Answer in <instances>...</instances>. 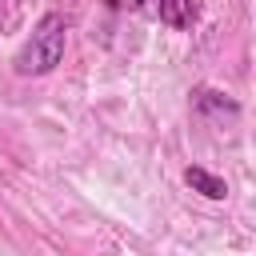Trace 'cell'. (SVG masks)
Wrapping results in <instances>:
<instances>
[{
	"label": "cell",
	"instance_id": "3",
	"mask_svg": "<svg viewBox=\"0 0 256 256\" xmlns=\"http://www.w3.org/2000/svg\"><path fill=\"white\" fill-rule=\"evenodd\" d=\"M184 184H188L192 192H200V196H208V200H224V196H228V184H224L220 176H212L208 168H200V164H192V168H184Z\"/></svg>",
	"mask_w": 256,
	"mask_h": 256
},
{
	"label": "cell",
	"instance_id": "1",
	"mask_svg": "<svg viewBox=\"0 0 256 256\" xmlns=\"http://www.w3.org/2000/svg\"><path fill=\"white\" fill-rule=\"evenodd\" d=\"M64 44H68V24L60 12H44L28 36V44L16 52L12 68L16 76H48L60 60H64Z\"/></svg>",
	"mask_w": 256,
	"mask_h": 256
},
{
	"label": "cell",
	"instance_id": "5",
	"mask_svg": "<svg viewBox=\"0 0 256 256\" xmlns=\"http://www.w3.org/2000/svg\"><path fill=\"white\" fill-rule=\"evenodd\" d=\"M108 4H112V8H140L144 0H108Z\"/></svg>",
	"mask_w": 256,
	"mask_h": 256
},
{
	"label": "cell",
	"instance_id": "2",
	"mask_svg": "<svg viewBox=\"0 0 256 256\" xmlns=\"http://www.w3.org/2000/svg\"><path fill=\"white\" fill-rule=\"evenodd\" d=\"M192 108H196L200 116H224V112L236 116V112H240V104L228 100V96L216 92V88H196V92H192Z\"/></svg>",
	"mask_w": 256,
	"mask_h": 256
},
{
	"label": "cell",
	"instance_id": "4",
	"mask_svg": "<svg viewBox=\"0 0 256 256\" xmlns=\"http://www.w3.org/2000/svg\"><path fill=\"white\" fill-rule=\"evenodd\" d=\"M196 16H200L196 0H160V24L168 28H192Z\"/></svg>",
	"mask_w": 256,
	"mask_h": 256
}]
</instances>
